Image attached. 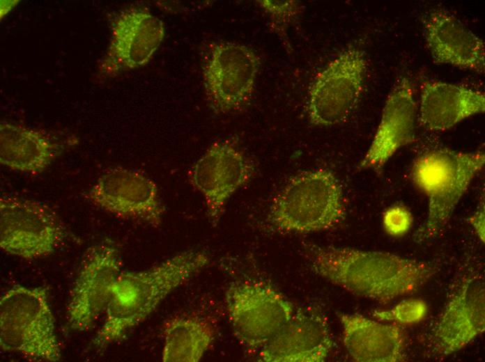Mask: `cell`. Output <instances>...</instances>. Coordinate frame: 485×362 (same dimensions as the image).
<instances>
[{"label":"cell","instance_id":"obj_1","mask_svg":"<svg viewBox=\"0 0 485 362\" xmlns=\"http://www.w3.org/2000/svg\"><path fill=\"white\" fill-rule=\"evenodd\" d=\"M305 253L316 275L383 304L419 290L438 271L431 262L385 251L309 244Z\"/></svg>","mask_w":485,"mask_h":362},{"label":"cell","instance_id":"obj_2","mask_svg":"<svg viewBox=\"0 0 485 362\" xmlns=\"http://www.w3.org/2000/svg\"><path fill=\"white\" fill-rule=\"evenodd\" d=\"M209 262L206 252L188 250L148 269L120 273L112 286L105 320L93 340V345L102 349L118 340Z\"/></svg>","mask_w":485,"mask_h":362},{"label":"cell","instance_id":"obj_3","mask_svg":"<svg viewBox=\"0 0 485 362\" xmlns=\"http://www.w3.org/2000/svg\"><path fill=\"white\" fill-rule=\"evenodd\" d=\"M341 184L328 168L291 177L272 198L266 221L275 231L308 233L331 229L345 217Z\"/></svg>","mask_w":485,"mask_h":362},{"label":"cell","instance_id":"obj_4","mask_svg":"<svg viewBox=\"0 0 485 362\" xmlns=\"http://www.w3.org/2000/svg\"><path fill=\"white\" fill-rule=\"evenodd\" d=\"M485 162L483 152H460L434 148L419 155L411 168L417 188L428 198L425 221L414 234L424 242L440 235L459 200Z\"/></svg>","mask_w":485,"mask_h":362},{"label":"cell","instance_id":"obj_5","mask_svg":"<svg viewBox=\"0 0 485 362\" xmlns=\"http://www.w3.org/2000/svg\"><path fill=\"white\" fill-rule=\"evenodd\" d=\"M0 346L30 361L61 358L47 290L15 285L0 299Z\"/></svg>","mask_w":485,"mask_h":362},{"label":"cell","instance_id":"obj_6","mask_svg":"<svg viewBox=\"0 0 485 362\" xmlns=\"http://www.w3.org/2000/svg\"><path fill=\"white\" fill-rule=\"evenodd\" d=\"M261 58L247 45L219 40L206 45L201 77L206 101L216 115L245 109L254 93Z\"/></svg>","mask_w":485,"mask_h":362},{"label":"cell","instance_id":"obj_7","mask_svg":"<svg viewBox=\"0 0 485 362\" xmlns=\"http://www.w3.org/2000/svg\"><path fill=\"white\" fill-rule=\"evenodd\" d=\"M367 70L365 52L355 45L330 61L309 86L305 109L309 123L332 127L348 120L360 101Z\"/></svg>","mask_w":485,"mask_h":362},{"label":"cell","instance_id":"obj_8","mask_svg":"<svg viewBox=\"0 0 485 362\" xmlns=\"http://www.w3.org/2000/svg\"><path fill=\"white\" fill-rule=\"evenodd\" d=\"M224 302L235 336L245 347L255 351L277 333L295 310L279 291L256 281L232 283L225 292Z\"/></svg>","mask_w":485,"mask_h":362},{"label":"cell","instance_id":"obj_9","mask_svg":"<svg viewBox=\"0 0 485 362\" xmlns=\"http://www.w3.org/2000/svg\"><path fill=\"white\" fill-rule=\"evenodd\" d=\"M66 231L45 204L15 196L0 198V247L6 253L36 259L54 253Z\"/></svg>","mask_w":485,"mask_h":362},{"label":"cell","instance_id":"obj_10","mask_svg":"<svg viewBox=\"0 0 485 362\" xmlns=\"http://www.w3.org/2000/svg\"><path fill=\"white\" fill-rule=\"evenodd\" d=\"M484 330V278L479 272L470 270L454 284L430 330L428 347L433 356L443 358L465 347Z\"/></svg>","mask_w":485,"mask_h":362},{"label":"cell","instance_id":"obj_11","mask_svg":"<svg viewBox=\"0 0 485 362\" xmlns=\"http://www.w3.org/2000/svg\"><path fill=\"white\" fill-rule=\"evenodd\" d=\"M255 174L252 160L229 139L213 142L188 173L192 187L203 196L208 219L216 226L229 198Z\"/></svg>","mask_w":485,"mask_h":362},{"label":"cell","instance_id":"obj_12","mask_svg":"<svg viewBox=\"0 0 485 362\" xmlns=\"http://www.w3.org/2000/svg\"><path fill=\"white\" fill-rule=\"evenodd\" d=\"M107 49L98 61L99 75L111 79L146 65L164 36L162 21L142 5H132L110 19Z\"/></svg>","mask_w":485,"mask_h":362},{"label":"cell","instance_id":"obj_13","mask_svg":"<svg viewBox=\"0 0 485 362\" xmlns=\"http://www.w3.org/2000/svg\"><path fill=\"white\" fill-rule=\"evenodd\" d=\"M94 206L117 217L162 224L165 209L157 183L144 172L124 166L102 171L86 194Z\"/></svg>","mask_w":485,"mask_h":362},{"label":"cell","instance_id":"obj_14","mask_svg":"<svg viewBox=\"0 0 485 362\" xmlns=\"http://www.w3.org/2000/svg\"><path fill=\"white\" fill-rule=\"evenodd\" d=\"M120 269L119 252L114 244L103 242L89 249L67 306L68 322L72 329L87 331L105 314Z\"/></svg>","mask_w":485,"mask_h":362},{"label":"cell","instance_id":"obj_15","mask_svg":"<svg viewBox=\"0 0 485 362\" xmlns=\"http://www.w3.org/2000/svg\"><path fill=\"white\" fill-rule=\"evenodd\" d=\"M333 347L325 316L316 309L300 308L259 352L264 362H323Z\"/></svg>","mask_w":485,"mask_h":362},{"label":"cell","instance_id":"obj_16","mask_svg":"<svg viewBox=\"0 0 485 362\" xmlns=\"http://www.w3.org/2000/svg\"><path fill=\"white\" fill-rule=\"evenodd\" d=\"M417 107L410 79L399 78L390 92L380 120L359 170H380L401 148L415 138Z\"/></svg>","mask_w":485,"mask_h":362},{"label":"cell","instance_id":"obj_17","mask_svg":"<svg viewBox=\"0 0 485 362\" xmlns=\"http://www.w3.org/2000/svg\"><path fill=\"white\" fill-rule=\"evenodd\" d=\"M77 143L74 136L1 121L0 163L15 171L39 174Z\"/></svg>","mask_w":485,"mask_h":362},{"label":"cell","instance_id":"obj_18","mask_svg":"<svg viewBox=\"0 0 485 362\" xmlns=\"http://www.w3.org/2000/svg\"><path fill=\"white\" fill-rule=\"evenodd\" d=\"M424 37L433 61L480 74L485 70L484 41L460 19L443 9L422 19Z\"/></svg>","mask_w":485,"mask_h":362},{"label":"cell","instance_id":"obj_19","mask_svg":"<svg viewBox=\"0 0 485 362\" xmlns=\"http://www.w3.org/2000/svg\"><path fill=\"white\" fill-rule=\"evenodd\" d=\"M337 316L344 347L354 361L406 360L405 333L399 324L382 323L359 313H338Z\"/></svg>","mask_w":485,"mask_h":362},{"label":"cell","instance_id":"obj_20","mask_svg":"<svg viewBox=\"0 0 485 362\" xmlns=\"http://www.w3.org/2000/svg\"><path fill=\"white\" fill-rule=\"evenodd\" d=\"M420 90L418 119L430 131L447 130L485 111V96L479 90L433 80L423 82Z\"/></svg>","mask_w":485,"mask_h":362},{"label":"cell","instance_id":"obj_21","mask_svg":"<svg viewBox=\"0 0 485 362\" xmlns=\"http://www.w3.org/2000/svg\"><path fill=\"white\" fill-rule=\"evenodd\" d=\"M164 362H197L210 349L215 329L205 318L179 315L169 319L163 326Z\"/></svg>","mask_w":485,"mask_h":362},{"label":"cell","instance_id":"obj_22","mask_svg":"<svg viewBox=\"0 0 485 362\" xmlns=\"http://www.w3.org/2000/svg\"><path fill=\"white\" fill-rule=\"evenodd\" d=\"M256 2L268 15L270 30L289 47L287 31L303 13L302 2L296 0H258Z\"/></svg>","mask_w":485,"mask_h":362},{"label":"cell","instance_id":"obj_23","mask_svg":"<svg viewBox=\"0 0 485 362\" xmlns=\"http://www.w3.org/2000/svg\"><path fill=\"white\" fill-rule=\"evenodd\" d=\"M427 312L428 306L424 300L412 298L403 300L388 310H375L372 316L379 321L410 325L423 320Z\"/></svg>","mask_w":485,"mask_h":362},{"label":"cell","instance_id":"obj_24","mask_svg":"<svg viewBox=\"0 0 485 362\" xmlns=\"http://www.w3.org/2000/svg\"><path fill=\"white\" fill-rule=\"evenodd\" d=\"M413 222V214L403 205H393L383 215V225L386 233L393 237H401L410 229Z\"/></svg>","mask_w":485,"mask_h":362},{"label":"cell","instance_id":"obj_25","mask_svg":"<svg viewBox=\"0 0 485 362\" xmlns=\"http://www.w3.org/2000/svg\"><path fill=\"white\" fill-rule=\"evenodd\" d=\"M470 223L472 226L477 237L484 242V205L481 203L477 211L469 219Z\"/></svg>","mask_w":485,"mask_h":362},{"label":"cell","instance_id":"obj_26","mask_svg":"<svg viewBox=\"0 0 485 362\" xmlns=\"http://www.w3.org/2000/svg\"><path fill=\"white\" fill-rule=\"evenodd\" d=\"M20 1H1V19L15 6Z\"/></svg>","mask_w":485,"mask_h":362}]
</instances>
